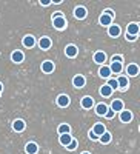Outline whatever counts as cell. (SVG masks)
<instances>
[{"mask_svg":"<svg viewBox=\"0 0 140 154\" xmlns=\"http://www.w3.org/2000/svg\"><path fill=\"white\" fill-rule=\"evenodd\" d=\"M69 97L66 96V94H60L59 97H57V105L59 106H62V108H65V106H68L69 105Z\"/></svg>","mask_w":140,"mask_h":154,"instance_id":"obj_1","label":"cell"},{"mask_svg":"<svg viewBox=\"0 0 140 154\" xmlns=\"http://www.w3.org/2000/svg\"><path fill=\"white\" fill-rule=\"evenodd\" d=\"M42 71L49 74V72H53L54 71V62H51V60H45L42 63Z\"/></svg>","mask_w":140,"mask_h":154,"instance_id":"obj_2","label":"cell"},{"mask_svg":"<svg viewBox=\"0 0 140 154\" xmlns=\"http://www.w3.org/2000/svg\"><path fill=\"white\" fill-rule=\"evenodd\" d=\"M53 23H54V28H57V29H63L65 28V25H66V20H65V17H56V19H53Z\"/></svg>","mask_w":140,"mask_h":154,"instance_id":"obj_3","label":"cell"},{"mask_svg":"<svg viewBox=\"0 0 140 154\" xmlns=\"http://www.w3.org/2000/svg\"><path fill=\"white\" fill-rule=\"evenodd\" d=\"M91 131H93L97 137H100L102 134H103V133L106 131V128H105V125H103V123H96V125H94V128H93Z\"/></svg>","mask_w":140,"mask_h":154,"instance_id":"obj_4","label":"cell"},{"mask_svg":"<svg viewBox=\"0 0 140 154\" xmlns=\"http://www.w3.org/2000/svg\"><path fill=\"white\" fill-rule=\"evenodd\" d=\"M93 105H94V100H93V97H90V96H85V97L82 99V108H85V109H90V108H93Z\"/></svg>","mask_w":140,"mask_h":154,"instance_id":"obj_5","label":"cell"},{"mask_svg":"<svg viewBox=\"0 0 140 154\" xmlns=\"http://www.w3.org/2000/svg\"><path fill=\"white\" fill-rule=\"evenodd\" d=\"M74 16L75 17H77V19H85L86 17V8L85 6H77V8H75L74 9Z\"/></svg>","mask_w":140,"mask_h":154,"instance_id":"obj_6","label":"cell"},{"mask_svg":"<svg viewBox=\"0 0 140 154\" xmlns=\"http://www.w3.org/2000/svg\"><path fill=\"white\" fill-rule=\"evenodd\" d=\"M106 60V54L105 53H102V51H97V53L94 54V62L99 63V65H103Z\"/></svg>","mask_w":140,"mask_h":154,"instance_id":"obj_7","label":"cell"},{"mask_svg":"<svg viewBox=\"0 0 140 154\" xmlns=\"http://www.w3.org/2000/svg\"><path fill=\"white\" fill-rule=\"evenodd\" d=\"M120 120L123 123H128L132 120V112L131 111H120Z\"/></svg>","mask_w":140,"mask_h":154,"instance_id":"obj_8","label":"cell"},{"mask_svg":"<svg viewBox=\"0 0 140 154\" xmlns=\"http://www.w3.org/2000/svg\"><path fill=\"white\" fill-rule=\"evenodd\" d=\"M85 77L83 75H75L74 79H72V83H74V86L75 88H83L85 86Z\"/></svg>","mask_w":140,"mask_h":154,"instance_id":"obj_9","label":"cell"},{"mask_svg":"<svg viewBox=\"0 0 140 154\" xmlns=\"http://www.w3.org/2000/svg\"><path fill=\"white\" fill-rule=\"evenodd\" d=\"M11 59H12V62L20 63V62H23V59H25V54L22 53V51H14V53L11 54Z\"/></svg>","mask_w":140,"mask_h":154,"instance_id":"obj_10","label":"cell"},{"mask_svg":"<svg viewBox=\"0 0 140 154\" xmlns=\"http://www.w3.org/2000/svg\"><path fill=\"white\" fill-rule=\"evenodd\" d=\"M25 126H26V125H25V122L22 119H17V120H14V123H12V128H14V131H17V133L23 131Z\"/></svg>","mask_w":140,"mask_h":154,"instance_id":"obj_11","label":"cell"},{"mask_svg":"<svg viewBox=\"0 0 140 154\" xmlns=\"http://www.w3.org/2000/svg\"><path fill=\"white\" fill-rule=\"evenodd\" d=\"M25 151H26L28 154H37L39 146H37V143H34V142H29V143H26V146H25Z\"/></svg>","mask_w":140,"mask_h":154,"instance_id":"obj_12","label":"cell"},{"mask_svg":"<svg viewBox=\"0 0 140 154\" xmlns=\"http://www.w3.org/2000/svg\"><path fill=\"white\" fill-rule=\"evenodd\" d=\"M111 109L116 112V111H123V102L116 99V100H112V103H111Z\"/></svg>","mask_w":140,"mask_h":154,"instance_id":"obj_13","label":"cell"},{"mask_svg":"<svg viewBox=\"0 0 140 154\" xmlns=\"http://www.w3.org/2000/svg\"><path fill=\"white\" fill-rule=\"evenodd\" d=\"M108 34H109L111 37H119V34H120V26H119V25H109Z\"/></svg>","mask_w":140,"mask_h":154,"instance_id":"obj_14","label":"cell"},{"mask_svg":"<svg viewBox=\"0 0 140 154\" xmlns=\"http://www.w3.org/2000/svg\"><path fill=\"white\" fill-rule=\"evenodd\" d=\"M77 53H79V49L75 48L74 45H68L66 49H65V54H66L68 57H75V56H77Z\"/></svg>","mask_w":140,"mask_h":154,"instance_id":"obj_15","label":"cell"},{"mask_svg":"<svg viewBox=\"0 0 140 154\" xmlns=\"http://www.w3.org/2000/svg\"><path fill=\"white\" fill-rule=\"evenodd\" d=\"M138 31H140V26H138L137 23H129V25H128V32H126V34H129V35H137Z\"/></svg>","mask_w":140,"mask_h":154,"instance_id":"obj_16","label":"cell"},{"mask_svg":"<svg viewBox=\"0 0 140 154\" xmlns=\"http://www.w3.org/2000/svg\"><path fill=\"white\" fill-rule=\"evenodd\" d=\"M109 71H111V74H120L122 72V63L112 62L111 66H109Z\"/></svg>","mask_w":140,"mask_h":154,"instance_id":"obj_17","label":"cell"},{"mask_svg":"<svg viewBox=\"0 0 140 154\" xmlns=\"http://www.w3.org/2000/svg\"><path fill=\"white\" fill-rule=\"evenodd\" d=\"M99 22H100L102 26H109L111 22H112V19H111L109 16H106V14H102V16H100V19H99Z\"/></svg>","mask_w":140,"mask_h":154,"instance_id":"obj_18","label":"cell"},{"mask_svg":"<svg viewBox=\"0 0 140 154\" xmlns=\"http://www.w3.org/2000/svg\"><path fill=\"white\" fill-rule=\"evenodd\" d=\"M117 85H119L120 89H123V91H125V89L128 88V79H126L125 75H120L119 79H117Z\"/></svg>","mask_w":140,"mask_h":154,"instance_id":"obj_19","label":"cell"},{"mask_svg":"<svg viewBox=\"0 0 140 154\" xmlns=\"http://www.w3.org/2000/svg\"><path fill=\"white\" fill-rule=\"evenodd\" d=\"M126 72H128V75H137L138 74V66L135 65V63H131V65L126 66Z\"/></svg>","mask_w":140,"mask_h":154,"instance_id":"obj_20","label":"cell"},{"mask_svg":"<svg viewBox=\"0 0 140 154\" xmlns=\"http://www.w3.org/2000/svg\"><path fill=\"white\" fill-rule=\"evenodd\" d=\"M59 140H60V143H62L63 146H68V145L71 143V140H72V136H69V134H62Z\"/></svg>","mask_w":140,"mask_h":154,"instance_id":"obj_21","label":"cell"},{"mask_svg":"<svg viewBox=\"0 0 140 154\" xmlns=\"http://www.w3.org/2000/svg\"><path fill=\"white\" fill-rule=\"evenodd\" d=\"M57 131H59L60 136H62V134H69V133H71V126H69L68 123H62V125L59 126Z\"/></svg>","mask_w":140,"mask_h":154,"instance_id":"obj_22","label":"cell"},{"mask_svg":"<svg viewBox=\"0 0 140 154\" xmlns=\"http://www.w3.org/2000/svg\"><path fill=\"white\" fill-rule=\"evenodd\" d=\"M23 45L26 46V48H32L35 45V40H34V37L32 35H26L23 38Z\"/></svg>","mask_w":140,"mask_h":154,"instance_id":"obj_23","label":"cell"},{"mask_svg":"<svg viewBox=\"0 0 140 154\" xmlns=\"http://www.w3.org/2000/svg\"><path fill=\"white\" fill-rule=\"evenodd\" d=\"M99 74H100V77H109L111 75V71H109V66H105V65H102L100 66V69H99Z\"/></svg>","mask_w":140,"mask_h":154,"instance_id":"obj_24","label":"cell"},{"mask_svg":"<svg viewBox=\"0 0 140 154\" xmlns=\"http://www.w3.org/2000/svg\"><path fill=\"white\" fill-rule=\"evenodd\" d=\"M39 46H40L42 49H48V48L51 46V40H49L48 37H42L40 42H39Z\"/></svg>","mask_w":140,"mask_h":154,"instance_id":"obj_25","label":"cell"},{"mask_svg":"<svg viewBox=\"0 0 140 154\" xmlns=\"http://www.w3.org/2000/svg\"><path fill=\"white\" fill-rule=\"evenodd\" d=\"M100 94L103 96V97H109V96L112 94V89H111L108 85H103V86L100 88Z\"/></svg>","mask_w":140,"mask_h":154,"instance_id":"obj_26","label":"cell"},{"mask_svg":"<svg viewBox=\"0 0 140 154\" xmlns=\"http://www.w3.org/2000/svg\"><path fill=\"white\" fill-rule=\"evenodd\" d=\"M106 111H108V106H106L105 103H99V105L96 106V112H97L99 116H105Z\"/></svg>","mask_w":140,"mask_h":154,"instance_id":"obj_27","label":"cell"},{"mask_svg":"<svg viewBox=\"0 0 140 154\" xmlns=\"http://www.w3.org/2000/svg\"><path fill=\"white\" fill-rule=\"evenodd\" d=\"M99 140H100L102 143H109V142H111V134H109L108 131H105L103 134L99 137Z\"/></svg>","mask_w":140,"mask_h":154,"instance_id":"obj_28","label":"cell"},{"mask_svg":"<svg viewBox=\"0 0 140 154\" xmlns=\"http://www.w3.org/2000/svg\"><path fill=\"white\" fill-rule=\"evenodd\" d=\"M111 89H117L119 85H117V79H108V83H106Z\"/></svg>","mask_w":140,"mask_h":154,"instance_id":"obj_29","label":"cell"},{"mask_svg":"<svg viewBox=\"0 0 140 154\" xmlns=\"http://www.w3.org/2000/svg\"><path fill=\"white\" fill-rule=\"evenodd\" d=\"M66 148H68L69 151H72V149H75V148H77V140H74V139H72V140H71V143H69V145H68Z\"/></svg>","mask_w":140,"mask_h":154,"instance_id":"obj_30","label":"cell"},{"mask_svg":"<svg viewBox=\"0 0 140 154\" xmlns=\"http://www.w3.org/2000/svg\"><path fill=\"white\" fill-rule=\"evenodd\" d=\"M114 114H116V112H114L112 109H109V108H108V111L105 112V117H106V119H112V117H114Z\"/></svg>","mask_w":140,"mask_h":154,"instance_id":"obj_31","label":"cell"},{"mask_svg":"<svg viewBox=\"0 0 140 154\" xmlns=\"http://www.w3.org/2000/svg\"><path fill=\"white\" fill-rule=\"evenodd\" d=\"M112 62L122 63V62H123V56H114V57H112Z\"/></svg>","mask_w":140,"mask_h":154,"instance_id":"obj_32","label":"cell"},{"mask_svg":"<svg viewBox=\"0 0 140 154\" xmlns=\"http://www.w3.org/2000/svg\"><path fill=\"white\" fill-rule=\"evenodd\" d=\"M137 38V35H129V34H126V40H129V42H134Z\"/></svg>","mask_w":140,"mask_h":154,"instance_id":"obj_33","label":"cell"},{"mask_svg":"<svg viewBox=\"0 0 140 154\" xmlns=\"http://www.w3.org/2000/svg\"><path fill=\"white\" fill-rule=\"evenodd\" d=\"M88 136H90V139H93V140H99V137H97L93 131H90V134H88Z\"/></svg>","mask_w":140,"mask_h":154,"instance_id":"obj_34","label":"cell"},{"mask_svg":"<svg viewBox=\"0 0 140 154\" xmlns=\"http://www.w3.org/2000/svg\"><path fill=\"white\" fill-rule=\"evenodd\" d=\"M51 2H49V0H40V5H43V6H48Z\"/></svg>","mask_w":140,"mask_h":154,"instance_id":"obj_35","label":"cell"},{"mask_svg":"<svg viewBox=\"0 0 140 154\" xmlns=\"http://www.w3.org/2000/svg\"><path fill=\"white\" fill-rule=\"evenodd\" d=\"M56 17H62V12L60 11H57V12H54V14H53V19H56Z\"/></svg>","mask_w":140,"mask_h":154,"instance_id":"obj_36","label":"cell"},{"mask_svg":"<svg viewBox=\"0 0 140 154\" xmlns=\"http://www.w3.org/2000/svg\"><path fill=\"white\" fill-rule=\"evenodd\" d=\"M2 91H3V85H2V83H0V93H2Z\"/></svg>","mask_w":140,"mask_h":154,"instance_id":"obj_37","label":"cell"},{"mask_svg":"<svg viewBox=\"0 0 140 154\" xmlns=\"http://www.w3.org/2000/svg\"><path fill=\"white\" fill-rule=\"evenodd\" d=\"M82 154H90V152H82Z\"/></svg>","mask_w":140,"mask_h":154,"instance_id":"obj_38","label":"cell"}]
</instances>
